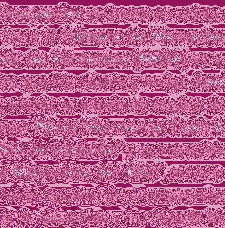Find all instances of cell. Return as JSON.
<instances>
[{
	"instance_id": "1",
	"label": "cell",
	"mask_w": 225,
	"mask_h": 228,
	"mask_svg": "<svg viewBox=\"0 0 225 228\" xmlns=\"http://www.w3.org/2000/svg\"><path fill=\"white\" fill-rule=\"evenodd\" d=\"M49 143L50 158L54 160H112L119 152H122L126 146V143L121 139L108 142L101 139L95 142L53 139Z\"/></svg>"
},
{
	"instance_id": "2",
	"label": "cell",
	"mask_w": 225,
	"mask_h": 228,
	"mask_svg": "<svg viewBox=\"0 0 225 228\" xmlns=\"http://www.w3.org/2000/svg\"><path fill=\"white\" fill-rule=\"evenodd\" d=\"M156 159H225V144L217 141L194 143L154 144Z\"/></svg>"
},
{
	"instance_id": "3",
	"label": "cell",
	"mask_w": 225,
	"mask_h": 228,
	"mask_svg": "<svg viewBox=\"0 0 225 228\" xmlns=\"http://www.w3.org/2000/svg\"><path fill=\"white\" fill-rule=\"evenodd\" d=\"M164 182H213L225 179V169L218 165L172 166L163 175Z\"/></svg>"
},
{
	"instance_id": "4",
	"label": "cell",
	"mask_w": 225,
	"mask_h": 228,
	"mask_svg": "<svg viewBox=\"0 0 225 228\" xmlns=\"http://www.w3.org/2000/svg\"><path fill=\"white\" fill-rule=\"evenodd\" d=\"M131 75L89 72L78 77L77 89L81 92L127 91Z\"/></svg>"
},
{
	"instance_id": "5",
	"label": "cell",
	"mask_w": 225,
	"mask_h": 228,
	"mask_svg": "<svg viewBox=\"0 0 225 228\" xmlns=\"http://www.w3.org/2000/svg\"><path fill=\"white\" fill-rule=\"evenodd\" d=\"M30 122L32 136L38 137L43 135L48 138L80 136V120L59 119L53 116H37L33 118Z\"/></svg>"
},
{
	"instance_id": "6",
	"label": "cell",
	"mask_w": 225,
	"mask_h": 228,
	"mask_svg": "<svg viewBox=\"0 0 225 228\" xmlns=\"http://www.w3.org/2000/svg\"><path fill=\"white\" fill-rule=\"evenodd\" d=\"M115 137H163L167 135V120L115 119Z\"/></svg>"
},
{
	"instance_id": "7",
	"label": "cell",
	"mask_w": 225,
	"mask_h": 228,
	"mask_svg": "<svg viewBox=\"0 0 225 228\" xmlns=\"http://www.w3.org/2000/svg\"><path fill=\"white\" fill-rule=\"evenodd\" d=\"M106 186L94 188L79 187L75 188H59L56 199L59 207L78 205L100 206L107 205Z\"/></svg>"
},
{
	"instance_id": "8",
	"label": "cell",
	"mask_w": 225,
	"mask_h": 228,
	"mask_svg": "<svg viewBox=\"0 0 225 228\" xmlns=\"http://www.w3.org/2000/svg\"><path fill=\"white\" fill-rule=\"evenodd\" d=\"M166 170V165L163 162L150 165L143 161L126 162L122 165L119 182H154Z\"/></svg>"
},
{
	"instance_id": "9",
	"label": "cell",
	"mask_w": 225,
	"mask_h": 228,
	"mask_svg": "<svg viewBox=\"0 0 225 228\" xmlns=\"http://www.w3.org/2000/svg\"><path fill=\"white\" fill-rule=\"evenodd\" d=\"M210 122L202 116L191 120L171 117L167 120V135L173 137L210 136Z\"/></svg>"
},
{
	"instance_id": "10",
	"label": "cell",
	"mask_w": 225,
	"mask_h": 228,
	"mask_svg": "<svg viewBox=\"0 0 225 228\" xmlns=\"http://www.w3.org/2000/svg\"><path fill=\"white\" fill-rule=\"evenodd\" d=\"M109 222L107 211L87 209L64 212V227L106 228Z\"/></svg>"
},
{
	"instance_id": "11",
	"label": "cell",
	"mask_w": 225,
	"mask_h": 228,
	"mask_svg": "<svg viewBox=\"0 0 225 228\" xmlns=\"http://www.w3.org/2000/svg\"><path fill=\"white\" fill-rule=\"evenodd\" d=\"M77 76L66 73L35 75L33 90L35 92H74L77 90Z\"/></svg>"
},
{
	"instance_id": "12",
	"label": "cell",
	"mask_w": 225,
	"mask_h": 228,
	"mask_svg": "<svg viewBox=\"0 0 225 228\" xmlns=\"http://www.w3.org/2000/svg\"><path fill=\"white\" fill-rule=\"evenodd\" d=\"M43 206L42 193L38 189L28 185L0 187V205Z\"/></svg>"
},
{
	"instance_id": "13",
	"label": "cell",
	"mask_w": 225,
	"mask_h": 228,
	"mask_svg": "<svg viewBox=\"0 0 225 228\" xmlns=\"http://www.w3.org/2000/svg\"><path fill=\"white\" fill-rule=\"evenodd\" d=\"M64 17L62 3L53 7H24L21 9V22L35 26L41 23L62 22Z\"/></svg>"
},
{
	"instance_id": "14",
	"label": "cell",
	"mask_w": 225,
	"mask_h": 228,
	"mask_svg": "<svg viewBox=\"0 0 225 228\" xmlns=\"http://www.w3.org/2000/svg\"><path fill=\"white\" fill-rule=\"evenodd\" d=\"M168 50V48L136 49L132 53L131 68L136 72L146 68L166 69Z\"/></svg>"
},
{
	"instance_id": "15",
	"label": "cell",
	"mask_w": 225,
	"mask_h": 228,
	"mask_svg": "<svg viewBox=\"0 0 225 228\" xmlns=\"http://www.w3.org/2000/svg\"><path fill=\"white\" fill-rule=\"evenodd\" d=\"M106 8L105 21L108 22L148 24L151 19L152 9L149 7H117L109 5Z\"/></svg>"
},
{
	"instance_id": "16",
	"label": "cell",
	"mask_w": 225,
	"mask_h": 228,
	"mask_svg": "<svg viewBox=\"0 0 225 228\" xmlns=\"http://www.w3.org/2000/svg\"><path fill=\"white\" fill-rule=\"evenodd\" d=\"M0 45L37 46L40 45L41 31L13 30L5 28L0 31Z\"/></svg>"
},
{
	"instance_id": "17",
	"label": "cell",
	"mask_w": 225,
	"mask_h": 228,
	"mask_svg": "<svg viewBox=\"0 0 225 228\" xmlns=\"http://www.w3.org/2000/svg\"><path fill=\"white\" fill-rule=\"evenodd\" d=\"M20 113L53 115L57 113V99L46 95L38 98L23 96L19 99Z\"/></svg>"
},
{
	"instance_id": "18",
	"label": "cell",
	"mask_w": 225,
	"mask_h": 228,
	"mask_svg": "<svg viewBox=\"0 0 225 228\" xmlns=\"http://www.w3.org/2000/svg\"><path fill=\"white\" fill-rule=\"evenodd\" d=\"M189 91L196 92H225V71L219 74H204L196 71L192 75Z\"/></svg>"
},
{
	"instance_id": "19",
	"label": "cell",
	"mask_w": 225,
	"mask_h": 228,
	"mask_svg": "<svg viewBox=\"0 0 225 228\" xmlns=\"http://www.w3.org/2000/svg\"><path fill=\"white\" fill-rule=\"evenodd\" d=\"M150 45L156 43L167 46H180L182 40L183 30L170 29L165 26H151L147 30Z\"/></svg>"
},
{
	"instance_id": "20",
	"label": "cell",
	"mask_w": 225,
	"mask_h": 228,
	"mask_svg": "<svg viewBox=\"0 0 225 228\" xmlns=\"http://www.w3.org/2000/svg\"><path fill=\"white\" fill-rule=\"evenodd\" d=\"M173 116L180 114L188 117L193 114L201 115L205 113L206 100L197 97H189L181 95L172 98Z\"/></svg>"
},
{
	"instance_id": "21",
	"label": "cell",
	"mask_w": 225,
	"mask_h": 228,
	"mask_svg": "<svg viewBox=\"0 0 225 228\" xmlns=\"http://www.w3.org/2000/svg\"><path fill=\"white\" fill-rule=\"evenodd\" d=\"M122 165L119 162L109 164L101 162L93 167V181L97 183L119 182Z\"/></svg>"
},
{
	"instance_id": "22",
	"label": "cell",
	"mask_w": 225,
	"mask_h": 228,
	"mask_svg": "<svg viewBox=\"0 0 225 228\" xmlns=\"http://www.w3.org/2000/svg\"><path fill=\"white\" fill-rule=\"evenodd\" d=\"M0 137H28L32 136L29 120H1Z\"/></svg>"
},
{
	"instance_id": "23",
	"label": "cell",
	"mask_w": 225,
	"mask_h": 228,
	"mask_svg": "<svg viewBox=\"0 0 225 228\" xmlns=\"http://www.w3.org/2000/svg\"><path fill=\"white\" fill-rule=\"evenodd\" d=\"M103 69H129L131 68L132 54L128 51H102Z\"/></svg>"
},
{
	"instance_id": "24",
	"label": "cell",
	"mask_w": 225,
	"mask_h": 228,
	"mask_svg": "<svg viewBox=\"0 0 225 228\" xmlns=\"http://www.w3.org/2000/svg\"><path fill=\"white\" fill-rule=\"evenodd\" d=\"M27 144L23 142H8L0 139V158L8 160H23L26 158Z\"/></svg>"
},
{
	"instance_id": "25",
	"label": "cell",
	"mask_w": 225,
	"mask_h": 228,
	"mask_svg": "<svg viewBox=\"0 0 225 228\" xmlns=\"http://www.w3.org/2000/svg\"><path fill=\"white\" fill-rule=\"evenodd\" d=\"M123 225L125 227L149 226L152 217L150 211H121Z\"/></svg>"
},
{
	"instance_id": "26",
	"label": "cell",
	"mask_w": 225,
	"mask_h": 228,
	"mask_svg": "<svg viewBox=\"0 0 225 228\" xmlns=\"http://www.w3.org/2000/svg\"><path fill=\"white\" fill-rule=\"evenodd\" d=\"M28 69L49 68L48 54L36 49H32L24 54L22 68Z\"/></svg>"
},
{
	"instance_id": "27",
	"label": "cell",
	"mask_w": 225,
	"mask_h": 228,
	"mask_svg": "<svg viewBox=\"0 0 225 228\" xmlns=\"http://www.w3.org/2000/svg\"><path fill=\"white\" fill-rule=\"evenodd\" d=\"M50 158L49 143L36 139L27 144L26 158L30 160H47Z\"/></svg>"
},
{
	"instance_id": "28",
	"label": "cell",
	"mask_w": 225,
	"mask_h": 228,
	"mask_svg": "<svg viewBox=\"0 0 225 228\" xmlns=\"http://www.w3.org/2000/svg\"><path fill=\"white\" fill-rule=\"evenodd\" d=\"M73 50L71 48L53 49L48 54L49 69H68Z\"/></svg>"
},
{
	"instance_id": "29",
	"label": "cell",
	"mask_w": 225,
	"mask_h": 228,
	"mask_svg": "<svg viewBox=\"0 0 225 228\" xmlns=\"http://www.w3.org/2000/svg\"><path fill=\"white\" fill-rule=\"evenodd\" d=\"M124 45L144 46L150 45L147 30L132 26L124 31Z\"/></svg>"
},
{
	"instance_id": "30",
	"label": "cell",
	"mask_w": 225,
	"mask_h": 228,
	"mask_svg": "<svg viewBox=\"0 0 225 228\" xmlns=\"http://www.w3.org/2000/svg\"><path fill=\"white\" fill-rule=\"evenodd\" d=\"M24 54L10 48H0V69L22 68Z\"/></svg>"
},
{
	"instance_id": "31",
	"label": "cell",
	"mask_w": 225,
	"mask_h": 228,
	"mask_svg": "<svg viewBox=\"0 0 225 228\" xmlns=\"http://www.w3.org/2000/svg\"><path fill=\"white\" fill-rule=\"evenodd\" d=\"M99 107L101 114H121L123 109V97L117 95L101 97Z\"/></svg>"
},
{
	"instance_id": "32",
	"label": "cell",
	"mask_w": 225,
	"mask_h": 228,
	"mask_svg": "<svg viewBox=\"0 0 225 228\" xmlns=\"http://www.w3.org/2000/svg\"><path fill=\"white\" fill-rule=\"evenodd\" d=\"M38 213L22 209L14 213V217L18 228H34L37 221Z\"/></svg>"
},
{
	"instance_id": "33",
	"label": "cell",
	"mask_w": 225,
	"mask_h": 228,
	"mask_svg": "<svg viewBox=\"0 0 225 228\" xmlns=\"http://www.w3.org/2000/svg\"><path fill=\"white\" fill-rule=\"evenodd\" d=\"M175 9L171 7H155L152 9L150 23H163L173 22Z\"/></svg>"
},
{
	"instance_id": "34",
	"label": "cell",
	"mask_w": 225,
	"mask_h": 228,
	"mask_svg": "<svg viewBox=\"0 0 225 228\" xmlns=\"http://www.w3.org/2000/svg\"><path fill=\"white\" fill-rule=\"evenodd\" d=\"M205 113L209 115L225 114V98L213 95L206 99Z\"/></svg>"
},
{
	"instance_id": "35",
	"label": "cell",
	"mask_w": 225,
	"mask_h": 228,
	"mask_svg": "<svg viewBox=\"0 0 225 228\" xmlns=\"http://www.w3.org/2000/svg\"><path fill=\"white\" fill-rule=\"evenodd\" d=\"M134 147L135 157L139 160L151 159L156 158V153L153 144L140 143H131Z\"/></svg>"
},
{
	"instance_id": "36",
	"label": "cell",
	"mask_w": 225,
	"mask_h": 228,
	"mask_svg": "<svg viewBox=\"0 0 225 228\" xmlns=\"http://www.w3.org/2000/svg\"><path fill=\"white\" fill-rule=\"evenodd\" d=\"M212 54L208 52H194L191 54L190 68L194 69L210 68Z\"/></svg>"
},
{
	"instance_id": "37",
	"label": "cell",
	"mask_w": 225,
	"mask_h": 228,
	"mask_svg": "<svg viewBox=\"0 0 225 228\" xmlns=\"http://www.w3.org/2000/svg\"><path fill=\"white\" fill-rule=\"evenodd\" d=\"M18 77L14 75L0 74V92H14L18 90Z\"/></svg>"
},
{
	"instance_id": "38",
	"label": "cell",
	"mask_w": 225,
	"mask_h": 228,
	"mask_svg": "<svg viewBox=\"0 0 225 228\" xmlns=\"http://www.w3.org/2000/svg\"><path fill=\"white\" fill-rule=\"evenodd\" d=\"M210 135L215 137H225V119L222 117L216 116L210 122Z\"/></svg>"
},
{
	"instance_id": "39",
	"label": "cell",
	"mask_w": 225,
	"mask_h": 228,
	"mask_svg": "<svg viewBox=\"0 0 225 228\" xmlns=\"http://www.w3.org/2000/svg\"><path fill=\"white\" fill-rule=\"evenodd\" d=\"M76 98L62 97L57 99V113L73 115Z\"/></svg>"
},
{
	"instance_id": "40",
	"label": "cell",
	"mask_w": 225,
	"mask_h": 228,
	"mask_svg": "<svg viewBox=\"0 0 225 228\" xmlns=\"http://www.w3.org/2000/svg\"><path fill=\"white\" fill-rule=\"evenodd\" d=\"M170 211L163 208H157L153 211H150L152 219L149 226L159 227L162 226Z\"/></svg>"
},
{
	"instance_id": "41",
	"label": "cell",
	"mask_w": 225,
	"mask_h": 228,
	"mask_svg": "<svg viewBox=\"0 0 225 228\" xmlns=\"http://www.w3.org/2000/svg\"><path fill=\"white\" fill-rule=\"evenodd\" d=\"M41 38L40 45L55 46L58 45L57 31L47 27L41 30Z\"/></svg>"
},
{
	"instance_id": "42",
	"label": "cell",
	"mask_w": 225,
	"mask_h": 228,
	"mask_svg": "<svg viewBox=\"0 0 225 228\" xmlns=\"http://www.w3.org/2000/svg\"><path fill=\"white\" fill-rule=\"evenodd\" d=\"M0 219V227L13 228L16 226L14 213L12 211L1 208Z\"/></svg>"
},
{
	"instance_id": "43",
	"label": "cell",
	"mask_w": 225,
	"mask_h": 228,
	"mask_svg": "<svg viewBox=\"0 0 225 228\" xmlns=\"http://www.w3.org/2000/svg\"><path fill=\"white\" fill-rule=\"evenodd\" d=\"M136 189H130L124 194L121 204L127 208L133 207L137 201Z\"/></svg>"
},
{
	"instance_id": "44",
	"label": "cell",
	"mask_w": 225,
	"mask_h": 228,
	"mask_svg": "<svg viewBox=\"0 0 225 228\" xmlns=\"http://www.w3.org/2000/svg\"><path fill=\"white\" fill-rule=\"evenodd\" d=\"M225 53L217 52L212 54V58L210 68L215 69H225Z\"/></svg>"
},
{
	"instance_id": "45",
	"label": "cell",
	"mask_w": 225,
	"mask_h": 228,
	"mask_svg": "<svg viewBox=\"0 0 225 228\" xmlns=\"http://www.w3.org/2000/svg\"><path fill=\"white\" fill-rule=\"evenodd\" d=\"M142 76L132 75L127 91L130 94L135 95L141 90Z\"/></svg>"
},
{
	"instance_id": "46",
	"label": "cell",
	"mask_w": 225,
	"mask_h": 228,
	"mask_svg": "<svg viewBox=\"0 0 225 228\" xmlns=\"http://www.w3.org/2000/svg\"><path fill=\"white\" fill-rule=\"evenodd\" d=\"M19 99L14 97L8 99L7 112L14 115L20 114V104Z\"/></svg>"
},
{
	"instance_id": "47",
	"label": "cell",
	"mask_w": 225,
	"mask_h": 228,
	"mask_svg": "<svg viewBox=\"0 0 225 228\" xmlns=\"http://www.w3.org/2000/svg\"><path fill=\"white\" fill-rule=\"evenodd\" d=\"M126 147L122 152L123 160L125 163L132 161L135 158L134 147L131 144L126 143Z\"/></svg>"
},
{
	"instance_id": "48",
	"label": "cell",
	"mask_w": 225,
	"mask_h": 228,
	"mask_svg": "<svg viewBox=\"0 0 225 228\" xmlns=\"http://www.w3.org/2000/svg\"><path fill=\"white\" fill-rule=\"evenodd\" d=\"M0 183H5L9 182L11 173L9 165L0 163Z\"/></svg>"
},
{
	"instance_id": "49",
	"label": "cell",
	"mask_w": 225,
	"mask_h": 228,
	"mask_svg": "<svg viewBox=\"0 0 225 228\" xmlns=\"http://www.w3.org/2000/svg\"><path fill=\"white\" fill-rule=\"evenodd\" d=\"M123 225V217L121 211H114L111 222V228H122Z\"/></svg>"
},
{
	"instance_id": "50",
	"label": "cell",
	"mask_w": 225,
	"mask_h": 228,
	"mask_svg": "<svg viewBox=\"0 0 225 228\" xmlns=\"http://www.w3.org/2000/svg\"><path fill=\"white\" fill-rule=\"evenodd\" d=\"M8 99L7 98L0 99V117L4 116L7 112Z\"/></svg>"
},
{
	"instance_id": "51",
	"label": "cell",
	"mask_w": 225,
	"mask_h": 228,
	"mask_svg": "<svg viewBox=\"0 0 225 228\" xmlns=\"http://www.w3.org/2000/svg\"><path fill=\"white\" fill-rule=\"evenodd\" d=\"M186 30V32H187V30ZM184 41H185V40H184Z\"/></svg>"
}]
</instances>
